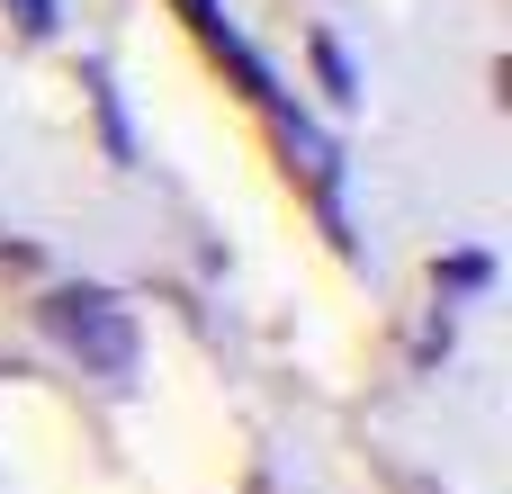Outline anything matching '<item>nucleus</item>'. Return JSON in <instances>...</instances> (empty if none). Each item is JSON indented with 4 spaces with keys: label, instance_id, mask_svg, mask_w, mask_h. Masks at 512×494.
Instances as JSON below:
<instances>
[{
    "label": "nucleus",
    "instance_id": "f257e3e1",
    "mask_svg": "<svg viewBox=\"0 0 512 494\" xmlns=\"http://www.w3.org/2000/svg\"><path fill=\"white\" fill-rule=\"evenodd\" d=\"M45 324H54L90 369H108V378L135 369V324H126V306L99 297V288H63V297H45Z\"/></svg>",
    "mask_w": 512,
    "mask_h": 494
},
{
    "label": "nucleus",
    "instance_id": "f03ea898",
    "mask_svg": "<svg viewBox=\"0 0 512 494\" xmlns=\"http://www.w3.org/2000/svg\"><path fill=\"white\" fill-rule=\"evenodd\" d=\"M27 27H54V0H27Z\"/></svg>",
    "mask_w": 512,
    "mask_h": 494
}]
</instances>
